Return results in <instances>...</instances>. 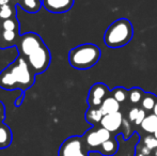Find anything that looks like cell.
Wrapping results in <instances>:
<instances>
[{"mask_svg": "<svg viewBox=\"0 0 157 156\" xmlns=\"http://www.w3.org/2000/svg\"><path fill=\"white\" fill-rule=\"evenodd\" d=\"M33 82L34 76L31 67L21 57H18L0 73V88L4 90L21 89L24 92L31 87Z\"/></svg>", "mask_w": 157, "mask_h": 156, "instance_id": "6da1fadb", "label": "cell"}, {"mask_svg": "<svg viewBox=\"0 0 157 156\" xmlns=\"http://www.w3.org/2000/svg\"><path fill=\"white\" fill-rule=\"evenodd\" d=\"M101 58V49L91 43L81 44L70 50L68 62L76 70H88L94 67Z\"/></svg>", "mask_w": 157, "mask_h": 156, "instance_id": "7a4b0ae2", "label": "cell"}, {"mask_svg": "<svg viewBox=\"0 0 157 156\" xmlns=\"http://www.w3.org/2000/svg\"><path fill=\"white\" fill-rule=\"evenodd\" d=\"M134 36V28L128 19L120 18L107 28L104 42L110 48H120L130 42Z\"/></svg>", "mask_w": 157, "mask_h": 156, "instance_id": "3957f363", "label": "cell"}, {"mask_svg": "<svg viewBox=\"0 0 157 156\" xmlns=\"http://www.w3.org/2000/svg\"><path fill=\"white\" fill-rule=\"evenodd\" d=\"M28 63L36 74L43 73L47 70L50 63V52L45 44L28 56Z\"/></svg>", "mask_w": 157, "mask_h": 156, "instance_id": "277c9868", "label": "cell"}, {"mask_svg": "<svg viewBox=\"0 0 157 156\" xmlns=\"http://www.w3.org/2000/svg\"><path fill=\"white\" fill-rule=\"evenodd\" d=\"M43 45L44 42L41 39V36H37L36 33H33V32H29V33L21 36L18 42L19 51H21V55L27 57L30 56L32 52H34L35 50L39 49Z\"/></svg>", "mask_w": 157, "mask_h": 156, "instance_id": "5b68a950", "label": "cell"}, {"mask_svg": "<svg viewBox=\"0 0 157 156\" xmlns=\"http://www.w3.org/2000/svg\"><path fill=\"white\" fill-rule=\"evenodd\" d=\"M60 156H85L81 138L75 136L66 139L60 148Z\"/></svg>", "mask_w": 157, "mask_h": 156, "instance_id": "8992f818", "label": "cell"}, {"mask_svg": "<svg viewBox=\"0 0 157 156\" xmlns=\"http://www.w3.org/2000/svg\"><path fill=\"white\" fill-rule=\"evenodd\" d=\"M111 138V131L108 129L101 127L95 131H91L86 135V141H87L88 146H101L105 141L109 140Z\"/></svg>", "mask_w": 157, "mask_h": 156, "instance_id": "52a82bcc", "label": "cell"}, {"mask_svg": "<svg viewBox=\"0 0 157 156\" xmlns=\"http://www.w3.org/2000/svg\"><path fill=\"white\" fill-rule=\"evenodd\" d=\"M107 87L104 83H95L90 89L89 96H88V103L90 107H101L105 96L107 94Z\"/></svg>", "mask_w": 157, "mask_h": 156, "instance_id": "ba28073f", "label": "cell"}, {"mask_svg": "<svg viewBox=\"0 0 157 156\" xmlns=\"http://www.w3.org/2000/svg\"><path fill=\"white\" fill-rule=\"evenodd\" d=\"M43 6L52 13H65L74 6V0H42Z\"/></svg>", "mask_w": 157, "mask_h": 156, "instance_id": "9c48e42d", "label": "cell"}, {"mask_svg": "<svg viewBox=\"0 0 157 156\" xmlns=\"http://www.w3.org/2000/svg\"><path fill=\"white\" fill-rule=\"evenodd\" d=\"M123 116L120 111L109 115H105L101 121V127L108 129L109 131H116L122 126L123 124Z\"/></svg>", "mask_w": 157, "mask_h": 156, "instance_id": "30bf717a", "label": "cell"}, {"mask_svg": "<svg viewBox=\"0 0 157 156\" xmlns=\"http://www.w3.org/2000/svg\"><path fill=\"white\" fill-rule=\"evenodd\" d=\"M101 110L103 111L104 116L109 115V113L118 112L120 110V103L113 97V96H109V97H106L103 101L101 105Z\"/></svg>", "mask_w": 157, "mask_h": 156, "instance_id": "8fae6325", "label": "cell"}, {"mask_svg": "<svg viewBox=\"0 0 157 156\" xmlns=\"http://www.w3.org/2000/svg\"><path fill=\"white\" fill-rule=\"evenodd\" d=\"M16 2L28 13L39 12L41 6H43L41 0H17Z\"/></svg>", "mask_w": 157, "mask_h": 156, "instance_id": "7c38bea8", "label": "cell"}, {"mask_svg": "<svg viewBox=\"0 0 157 156\" xmlns=\"http://www.w3.org/2000/svg\"><path fill=\"white\" fill-rule=\"evenodd\" d=\"M12 142V133L6 125H0V149L9 148Z\"/></svg>", "mask_w": 157, "mask_h": 156, "instance_id": "4fadbf2b", "label": "cell"}, {"mask_svg": "<svg viewBox=\"0 0 157 156\" xmlns=\"http://www.w3.org/2000/svg\"><path fill=\"white\" fill-rule=\"evenodd\" d=\"M144 131L149 134H154L157 131V117L155 115H149L145 117L140 125Z\"/></svg>", "mask_w": 157, "mask_h": 156, "instance_id": "5bb4252c", "label": "cell"}, {"mask_svg": "<svg viewBox=\"0 0 157 156\" xmlns=\"http://www.w3.org/2000/svg\"><path fill=\"white\" fill-rule=\"evenodd\" d=\"M104 117L103 111L101 110L99 107H90L87 110L86 113V119L89 123L92 124H96V123H101V119Z\"/></svg>", "mask_w": 157, "mask_h": 156, "instance_id": "9a60e30c", "label": "cell"}, {"mask_svg": "<svg viewBox=\"0 0 157 156\" xmlns=\"http://www.w3.org/2000/svg\"><path fill=\"white\" fill-rule=\"evenodd\" d=\"M117 150H118V143H117L116 140L109 139L101 146V152L104 155H107V156L114 154L117 152Z\"/></svg>", "mask_w": 157, "mask_h": 156, "instance_id": "2e32d148", "label": "cell"}, {"mask_svg": "<svg viewBox=\"0 0 157 156\" xmlns=\"http://www.w3.org/2000/svg\"><path fill=\"white\" fill-rule=\"evenodd\" d=\"M155 104H156V98L153 94H147V95L142 98V102H141L142 108L147 111L153 110Z\"/></svg>", "mask_w": 157, "mask_h": 156, "instance_id": "e0dca14e", "label": "cell"}, {"mask_svg": "<svg viewBox=\"0 0 157 156\" xmlns=\"http://www.w3.org/2000/svg\"><path fill=\"white\" fill-rule=\"evenodd\" d=\"M2 29L8 30V31H17V29H18L17 21L14 18L4 19V21H2Z\"/></svg>", "mask_w": 157, "mask_h": 156, "instance_id": "ac0fdd59", "label": "cell"}, {"mask_svg": "<svg viewBox=\"0 0 157 156\" xmlns=\"http://www.w3.org/2000/svg\"><path fill=\"white\" fill-rule=\"evenodd\" d=\"M143 98V92L141 89H137V88H135V89L130 90L129 92V100L132 103H134V104H138L139 102H141Z\"/></svg>", "mask_w": 157, "mask_h": 156, "instance_id": "d6986e66", "label": "cell"}, {"mask_svg": "<svg viewBox=\"0 0 157 156\" xmlns=\"http://www.w3.org/2000/svg\"><path fill=\"white\" fill-rule=\"evenodd\" d=\"M2 39L8 45H13L17 39V32L16 31H8V30H3L2 32Z\"/></svg>", "mask_w": 157, "mask_h": 156, "instance_id": "ffe728a7", "label": "cell"}, {"mask_svg": "<svg viewBox=\"0 0 157 156\" xmlns=\"http://www.w3.org/2000/svg\"><path fill=\"white\" fill-rule=\"evenodd\" d=\"M13 16V9L10 4H4L0 6V18L1 19H9Z\"/></svg>", "mask_w": 157, "mask_h": 156, "instance_id": "44dd1931", "label": "cell"}, {"mask_svg": "<svg viewBox=\"0 0 157 156\" xmlns=\"http://www.w3.org/2000/svg\"><path fill=\"white\" fill-rule=\"evenodd\" d=\"M143 144H144L147 148H149L150 150H155L157 149V138L155 136H147V137L143 138Z\"/></svg>", "mask_w": 157, "mask_h": 156, "instance_id": "7402d4cb", "label": "cell"}, {"mask_svg": "<svg viewBox=\"0 0 157 156\" xmlns=\"http://www.w3.org/2000/svg\"><path fill=\"white\" fill-rule=\"evenodd\" d=\"M113 97L119 103H123L126 100V97H127V94H126V91L123 88H117L113 91Z\"/></svg>", "mask_w": 157, "mask_h": 156, "instance_id": "603a6c76", "label": "cell"}, {"mask_svg": "<svg viewBox=\"0 0 157 156\" xmlns=\"http://www.w3.org/2000/svg\"><path fill=\"white\" fill-rule=\"evenodd\" d=\"M139 111H140V108H137V107H134V108L130 109L129 112H128V119H129L130 122H135L137 120Z\"/></svg>", "mask_w": 157, "mask_h": 156, "instance_id": "cb8c5ba5", "label": "cell"}, {"mask_svg": "<svg viewBox=\"0 0 157 156\" xmlns=\"http://www.w3.org/2000/svg\"><path fill=\"white\" fill-rule=\"evenodd\" d=\"M145 117H147V115H145L144 109H140L138 117H137V120L135 121V124H136V125H141V123L143 122V120L145 119Z\"/></svg>", "mask_w": 157, "mask_h": 156, "instance_id": "d4e9b609", "label": "cell"}, {"mask_svg": "<svg viewBox=\"0 0 157 156\" xmlns=\"http://www.w3.org/2000/svg\"><path fill=\"white\" fill-rule=\"evenodd\" d=\"M150 154H151V150L143 144V146H140V149H139V155H137V156H149Z\"/></svg>", "mask_w": 157, "mask_h": 156, "instance_id": "484cf974", "label": "cell"}, {"mask_svg": "<svg viewBox=\"0 0 157 156\" xmlns=\"http://www.w3.org/2000/svg\"><path fill=\"white\" fill-rule=\"evenodd\" d=\"M3 118H4V107L2 105V103L0 102V121L3 120Z\"/></svg>", "mask_w": 157, "mask_h": 156, "instance_id": "4316f807", "label": "cell"}, {"mask_svg": "<svg viewBox=\"0 0 157 156\" xmlns=\"http://www.w3.org/2000/svg\"><path fill=\"white\" fill-rule=\"evenodd\" d=\"M9 0H0V6H4V4H9Z\"/></svg>", "mask_w": 157, "mask_h": 156, "instance_id": "83f0119b", "label": "cell"}, {"mask_svg": "<svg viewBox=\"0 0 157 156\" xmlns=\"http://www.w3.org/2000/svg\"><path fill=\"white\" fill-rule=\"evenodd\" d=\"M153 113L157 117V101H156V104H155V106H154V109H153Z\"/></svg>", "mask_w": 157, "mask_h": 156, "instance_id": "f1b7e54d", "label": "cell"}, {"mask_svg": "<svg viewBox=\"0 0 157 156\" xmlns=\"http://www.w3.org/2000/svg\"><path fill=\"white\" fill-rule=\"evenodd\" d=\"M153 135H154V136H155V137L157 138V131H155V133H154V134H153Z\"/></svg>", "mask_w": 157, "mask_h": 156, "instance_id": "f546056e", "label": "cell"}, {"mask_svg": "<svg viewBox=\"0 0 157 156\" xmlns=\"http://www.w3.org/2000/svg\"><path fill=\"white\" fill-rule=\"evenodd\" d=\"M155 156H157V149H155Z\"/></svg>", "mask_w": 157, "mask_h": 156, "instance_id": "4dcf8cb0", "label": "cell"}, {"mask_svg": "<svg viewBox=\"0 0 157 156\" xmlns=\"http://www.w3.org/2000/svg\"><path fill=\"white\" fill-rule=\"evenodd\" d=\"M9 1H10V0H9Z\"/></svg>", "mask_w": 157, "mask_h": 156, "instance_id": "1f68e13d", "label": "cell"}]
</instances>
